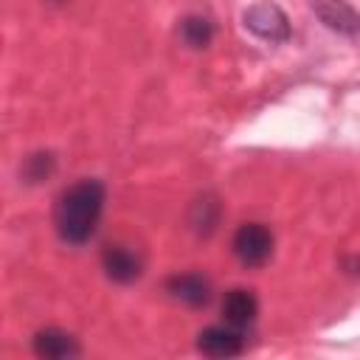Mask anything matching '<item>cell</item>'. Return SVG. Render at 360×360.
Instances as JSON below:
<instances>
[{
  "instance_id": "obj_8",
  "label": "cell",
  "mask_w": 360,
  "mask_h": 360,
  "mask_svg": "<svg viewBox=\"0 0 360 360\" xmlns=\"http://www.w3.org/2000/svg\"><path fill=\"white\" fill-rule=\"evenodd\" d=\"M166 292L177 301H183L186 307H205L211 301V284L202 273H177L166 281Z\"/></svg>"
},
{
  "instance_id": "obj_12",
  "label": "cell",
  "mask_w": 360,
  "mask_h": 360,
  "mask_svg": "<svg viewBox=\"0 0 360 360\" xmlns=\"http://www.w3.org/2000/svg\"><path fill=\"white\" fill-rule=\"evenodd\" d=\"M53 169H56V158H53L51 152H37V155H31V158L25 160L22 177H25L28 183H39V180L51 177Z\"/></svg>"
},
{
  "instance_id": "obj_11",
  "label": "cell",
  "mask_w": 360,
  "mask_h": 360,
  "mask_svg": "<svg viewBox=\"0 0 360 360\" xmlns=\"http://www.w3.org/2000/svg\"><path fill=\"white\" fill-rule=\"evenodd\" d=\"M217 222H219V202H217V197L202 194V197L191 205V228H194L200 236H208V233H214Z\"/></svg>"
},
{
  "instance_id": "obj_9",
  "label": "cell",
  "mask_w": 360,
  "mask_h": 360,
  "mask_svg": "<svg viewBox=\"0 0 360 360\" xmlns=\"http://www.w3.org/2000/svg\"><path fill=\"white\" fill-rule=\"evenodd\" d=\"M315 14L338 34H346V37H354L357 34V11L346 3V0H318L312 3Z\"/></svg>"
},
{
  "instance_id": "obj_1",
  "label": "cell",
  "mask_w": 360,
  "mask_h": 360,
  "mask_svg": "<svg viewBox=\"0 0 360 360\" xmlns=\"http://www.w3.org/2000/svg\"><path fill=\"white\" fill-rule=\"evenodd\" d=\"M104 200H107L104 183L96 177H82L73 186H68L59 194V202L53 211V225L59 239L73 248L87 245L104 214Z\"/></svg>"
},
{
  "instance_id": "obj_6",
  "label": "cell",
  "mask_w": 360,
  "mask_h": 360,
  "mask_svg": "<svg viewBox=\"0 0 360 360\" xmlns=\"http://www.w3.org/2000/svg\"><path fill=\"white\" fill-rule=\"evenodd\" d=\"M31 346H34V354L37 357H45V360H68V357H76L82 352L79 340L70 332L56 329V326L39 329L31 338Z\"/></svg>"
},
{
  "instance_id": "obj_10",
  "label": "cell",
  "mask_w": 360,
  "mask_h": 360,
  "mask_svg": "<svg viewBox=\"0 0 360 360\" xmlns=\"http://www.w3.org/2000/svg\"><path fill=\"white\" fill-rule=\"evenodd\" d=\"M180 39H183L188 48L202 51V48H208L211 39H214V22H211L208 17L191 14V17H186V20L180 22Z\"/></svg>"
},
{
  "instance_id": "obj_4",
  "label": "cell",
  "mask_w": 360,
  "mask_h": 360,
  "mask_svg": "<svg viewBox=\"0 0 360 360\" xmlns=\"http://www.w3.org/2000/svg\"><path fill=\"white\" fill-rule=\"evenodd\" d=\"M197 349L205 357H236L245 352V332L233 326H205L197 335Z\"/></svg>"
},
{
  "instance_id": "obj_5",
  "label": "cell",
  "mask_w": 360,
  "mask_h": 360,
  "mask_svg": "<svg viewBox=\"0 0 360 360\" xmlns=\"http://www.w3.org/2000/svg\"><path fill=\"white\" fill-rule=\"evenodd\" d=\"M101 267L107 273L110 281L115 284H132L141 278L143 273V262L135 250L124 248V245H110L104 253H101Z\"/></svg>"
},
{
  "instance_id": "obj_2",
  "label": "cell",
  "mask_w": 360,
  "mask_h": 360,
  "mask_svg": "<svg viewBox=\"0 0 360 360\" xmlns=\"http://www.w3.org/2000/svg\"><path fill=\"white\" fill-rule=\"evenodd\" d=\"M242 25H245L253 37H259V39H264V42H270V45H281V42H287V39L292 37L290 17H287L276 3H256V6L245 8Z\"/></svg>"
},
{
  "instance_id": "obj_3",
  "label": "cell",
  "mask_w": 360,
  "mask_h": 360,
  "mask_svg": "<svg viewBox=\"0 0 360 360\" xmlns=\"http://www.w3.org/2000/svg\"><path fill=\"white\" fill-rule=\"evenodd\" d=\"M273 245H276L273 231L267 225H262V222H245V225H239L236 233H233V242H231L233 256L245 267H262V264H267L270 256H273Z\"/></svg>"
},
{
  "instance_id": "obj_7",
  "label": "cell",
  "mask_w": 360,
  "mask_h": 360,
  "mask_svg": "<svg viewBox=\"0 0 360 360\" xmlns=\"http://www.w3.org/2000/svg\"><path fill=\"white\" fill-rule=\"evenodd\" d=\"M256 315H259V301H256L253 290L233 287V290L225 292V298H222V318H225L228 326L245 332L248 326H253Z\"/></svg>"
}]
</instances>
